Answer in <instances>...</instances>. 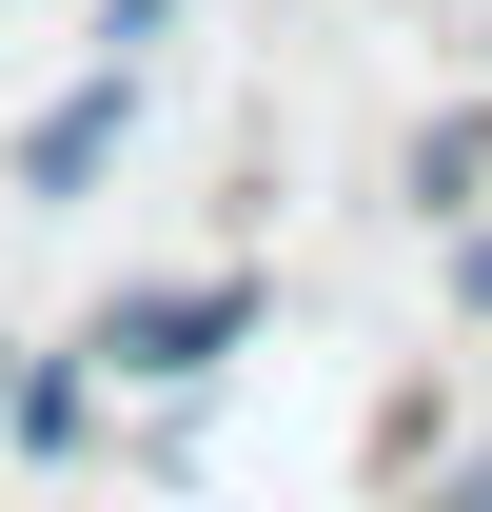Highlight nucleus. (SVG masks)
Returning <instances> with one entry per match:
<instances>
[{
	"instance_id": "nucleus-1",
	"label": "nucleus",
	"mask_w": 492,
	"mask_h": 512,
	"mask_svg": "<svg viewBox=\"0 0 492 512\" xmlns=\"http://www.w3.org/2000/svg\"><path fill=\"white\" fill-rule=\"evenodd\" d=\"M237 335H256V276H158V296H119L79 355H99V375H158V394H178V375H217Z\"/></svg>"
},
{
	"instance_id": "nucleus-2",
	"label": "nucleus",
	"mask_w": 492,
	"mask_h": 512,
	"mask_svg": "<svg viewBox=\"0 0 492 512\" xmlns=\"http://www.w3.org/2000/svg\"><path fill=\"white\" fill-rule=\"evenodd\" d=\"M119 138H138V60H99V79H79V99H60V119L20 138V197H79V178H99V158H119Z\"/></svg>"
},
{
	"instance_id": "nucleus-3",
	"label": "nucleus",
	"mask_w": 492,
	"mask_h": 512,
	"mask_svg": "<svg viewBox=\"0 0 492 512\" xmlns=\"http://www.w3.org/2000/svg\"><path fill=\"white\" fill-rule=\"evenodd\" d=\"M414 197H453V217H492V119H433V138H414Z\"/></svg>"
},
{
	"instance_id": "nucleus-4",
	"label": "nucleus",
	"mask_w": 492,
	"mask_h": 512,
	"mask_svg": "<svg viewBox=\"0 0 492 512\" xmlns=\"http://www.w3.org/2000/svg\"><path fill=\"white\" fill-rule=\"evenodd\" d=\"M158 20H178V0H99V60H138V40H158Z\"/></svg>"
},
{
	"instance_id": "nucleus-5",
	"label": "nucleus",
	"mask_w": 492,
	"mask_h": 512,
	"mask_svg": "<svg viewBox=\"0 0 492 512\" xmlns=\"http://www.w3.org/2000/svg\"><path fill=\"white\" fill-rule=\"evenodd\" d=\"M433 512H492V453H473V473H453V493H433Z\"/></svg>"
},
{
	"instance_id": "nucleus-6",
	"label": "nucleus",
	"mask_w": 492,
	"mask_h": 512,
	"mask_svg": "<svg viewBox=\"0 0 492 512\" xmlns=\"http://www.w3.org/2000/svg\"><path fill=\"white\" fill-rule=\"evenodd\" d=\"M0 394H20V355H0Z\"/></svg>"
}]
</instances>
